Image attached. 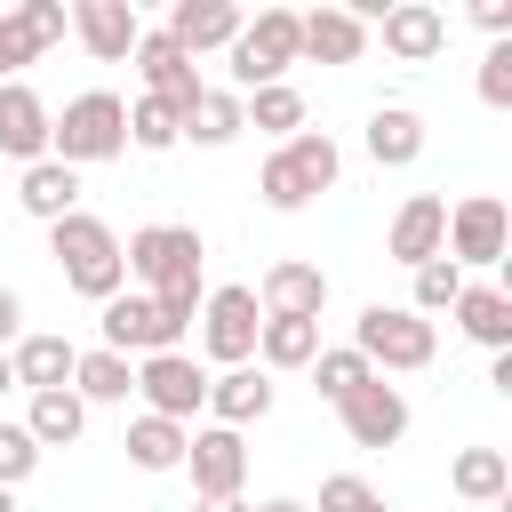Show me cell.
<instances>
[{
    "label": "cell",
    "instance_id": "7",
    "mask_svg": "<svg viewBox=\"0 0 512 512\" xmlns=\"http://www.w3.org/2000/svg\"><path fill=\"white\" fill-rule=\"evenodd\" d=\"M256 328H264V312H256V288H208L200 296V344H208V360H224V368H248L256 360Z\"/></svg>",
    "mask_w": 512,
    "mask_h": 512
},
{
    "label": "cell",
    "instance_id": "1",
    "mask_svg": "<svg viewBox=\"0 0 512 512\" xmlns=\"http://www.w3.org/2000/svg\"><path fill=\"white\" fill-rule=\"evenodd\" d=\"M48 256H56L64 288H72V296H88V304H112V296L128 288L120 232H112L104 216H88V208H72L64 224H48Z\"/></svg>",
    "mask_w": 512,
    "mask_h": 512
},
{
    "label": "cell",
    "instance_id": "33",
    "mask_svg": "<svg viewBox=\"0 0 512 512\" xmlns=\"http://www.w3.org/2000/svg\"><path fill=\"white\" fill-rule=\"evenodd\" d=\"M368 376H376V368H368V360H360L352 344H336V352L320 344V352H312V384H320V400H352V392H360Z\"/></svg>",
    "mask_w": 512,
    "mask_h": 512
},
{
    "label": "cell",
    "instance_id": "21",
    "mask_svg": "<svg viewBox=\"0 0 512 512\" xmlns=\"http://www.w3.org/2000/svg\"><path fill=\"white\" fill-rule=\"evenodd\" d=\"M448 312H456V328H464L472 344L512 352V288H496V280H464V296H456Z\"/></svg>",
    "mask_w": 512,
    "mask_h": 512
},
{
    "label": "cell",
    "instance_id": "39",
    "mask_svg": "<svg viewBox=\"0 0 512 512\" xmlns=\"http://www.w3.org/2000/svg\"><path fill=\"white\" fill-rule=\"evenodd\" d=\"M480 104H512V40H496L488 56H480Z\"/></svg>",
    "mask_w": 512,
    "mask_h": 512
},
{
    "label": "cell",
    "instance_id": "32",
    "mask_svg": "<svg viewBox=\"0 0 512 512\" xmlns=\"http://www.w3.org/2000/svg\"><path fill=\"white\" fill-rule=\"evenodd\" d=\"M184 136L192 144H232L240 136V96L232 88H200V104L184 112Z\"/></svg>",
    "mask_w": 512,
    "mask_h": 512
},
{
    "label": "cell",
    "instance_id": "9",
    "mask_svg": "<svg viewBox=\"0 0 512 512\" xmlns=\"http://www.w3.org/2000/svg\"><path fill=\"white\" fill-rule=\"evenodd\" d=\"M504 248H512V208L496 200V192H472V200H456L448 208V264L464 272V264H504Z\"/></svg>",
    "mask_w": 512,
    "mask_h": 512
},
{
    "label": "cell",
    "instance_id": "25",
    "mask_svg": "<svg viewBox=\"0 0 512 512\" xmlns=\"http://www.w3.org/2000/svg\"><path fill=\"white\" fill-rule=\"evenodd\" d=\"M72 336H16V352H8V368H16V384L24 392H64L72 384Z\"/></svg>",
    "mask_w": 512,
    "mask_h": 512
},
{
    "label": "cell",
    "instance_id": "36",
    "mask_svg": "<svg viewBox=\"0 0 512 512\" xmlns=\"http://www.w3.org/2000/svg\"><path fill=\"white\" fill-rule=\"evenodd\" d=\"M320 512H392V504H384L360 472H328V480H320Z\"/></svg>",
    "mask_w": 512,
    "mask_h": 512
},
{
    "label": "cell",
    "instance_id": "16",
    "mask_svg": "<svg viewBox=\"0 0 512 512\" xmlns=\"http://www.w3.org/2000/svg\"><path fill=\"white\" fill-rule=\"evenodd\" d=\"M72 32H80V48L96 64H128L136 40H144V24H136L128 0H72Z\"/></svg>",
    "mask_w": 512,
    "mask_h": 512
},
{
    "label": "cell",
    "instance_id": "3",
    "mask_svg": "<svg viewBox=\"0 0 512 512\" xmlns=\"http://www.w3.org/2000/svg\"><path fill=\"white\" fill-rule=\"evenodd\" d=\"M336 176H344V152H336V136L328 128H296L264 168H256V192H264V208H280V216H296L304 200H320V192H336Z\"/></svg>",
    "mask_w": 512,
    "mask_h": 512
},
{
    "label": "cell",
    "instance_id": "8",
    "mask_svg": "<svg viewBox=\"0 0 512 512\" xmlns=\"http://www.w3.org/2000/svg\"><path fill=\"white\" fill-rule=\"evenodd\" d=\"M136 392H144V416L192 424L208 408V368L192 352H152V360H136Z\"/></svg>",
    "mask_w": 512,
    "mask_h": 512
},
{
    "label": "cell",
    "instance_id": "42",
    "mask_svg": "<svg viewBox=\"0 0 512 512\" xmlns=\"http://www.w3.org/2000/svg\"><path fill=\"white\" fill-rule=\"evenodd\" d=\"M248 512H304L296 496H264V504H248Z\"/></svg>",
    "mask_w": 512,
    "mask_h": 512
},
{
    "label": "cell",
    "instance_id": "12",
    "mask_svg": "<svg viewBox=\"0 0 512 512\" xmlns=\"http://www.w3.org/2000/svg\"><path fill=\"white\" fill-rule=\"evenodd\" d=\"M184 464H192V496H200V504L240 496V480H248V440L224 432V424H200V432L184 440Z\"/></svg>",
    "mask_w": 512,
    "mask_h": 512
},
{
    "label": "cell",
    "instance_id": "23",
    "mask_svg": "<svg viewBox=\"0 0 512 512\" xmlns=\"http://www.w3.org/2000/svg\"><path fill=\"white\" fill-rule=\"evenodd\" d=\"M368 160H376V168H416V160H424V112L376 104V112H368Z\"/></svg>",
    "mask_w": 512,
    "mask_h": 512
},
{
    "label": "cell",
    "instance_id": "30",
    "mask_svg": "<svg viewBox=\"0 0 512 512\" xmlns=\"http://www.w3.org/2000/svg\"><path fill=\"white\" fill-rule=\"evenodd\" d=\"M312 352H320V320H264L256 328L264 368H312Z\"/></svg>",
    "mask_w": 512,
    "mask_h": 512
},
{
    "label": "cell",
    "instance_id": "28",
    "mask_svg": "<svg viewBox=\"0 0 512 512\" xmlns=\"http://www.w3.org/2000/svg\"><path fill=\"white\" fill-rule=\"evenodd\" d=\"M184 440H192V424H168V416H136L120 448H128V464H136V472H176V464H184Z\"/></svg>",
    "mask_w": 512,
    "mask_h": 512
},
{
    "label": "cell",
    "instance_id": "5",
    "mask_svg": "<svg viewBox=\"0 0 512 512\" xmlns=\"http://www.w3.org/2000/svg\"><path fill=\"white\" fill-rule=\"evenodd\" d=\"M352 352L376 368V376H408V368H432V352H440V336H432V320L424 312H408V304H368L360 320H352Z\"/></svg>",
    "mask_w": 512,
    "mask_h": 512
},
{
    "label": "cell",
    "instance_id": "19",
    "mask_svg": "<svg viewBox=\"0 0 512 512\" xmlns=\"http://www.w3.org/2000/svg\"><path fill=\"white\" fill-rule=\"evenodd\" d=\"M296 56H312V64H360L368 56V24L352 8H312V16H296Z\"/></svg>",
    "mask_w": 512,
    "mask_h": 512
},
{
    "label": "cell",
    "instance_id": "40",
    "mask_svg": "<svg viewBox=\"0 0 512 512\" xmlns=\"http://www.w3.org/2000/svg\"><path fill=\"white\" fill-rule=\"evenodd\" d=\"M472 24L504 40V32H512V0H472Z\"/></svg>",
    "mask_w": 512,
    "mask_h": 512
},
{
    "label": "cell",
    "instance_id": "34",
    "mask_svg": "<svg viewBox=\"0 0 512 512\" xmlns=\"http://www.w3.org/2000/svg\"><path fill=\"white\" fill-rule=\"evenodd\" d=\"M176 136H184V128H176V112H168V104H152V96H136V104H128V144H136V152H168Z\"/></svg>",
    "mask_w": 512,
    "mask_h": 512
},
{
    "label": "cell",
    "instance_id": "18",
    "mask_svg": "<svg viewBox=\"0 0 512 512\" xmlns=\"http://www.w3.org/2000/svg\"><path fill=\"white\" fill-rule=\"evenodd\" d=\"M240 24H248V16H240L232 0H176L160 32H168L184 56H208V48H232V40H240Z\"/></svg>",
    "mask_w": 512,
    "mask_h": 512
},
{
    "label": "cell",
    "instance_id": "41",
    "mask_svg": "<svg viewBox=\"0 0 512 512\" xmlns=\"http://www.w3.org/2000/svg\"><path fill=\"white\" fill-rule=\"evenodd\" d=\"M16 336H24V296H16V288H0V352H8Z\"/></svg>",
    "mask_w": 512,
    "mask_h": 512
},
{
    "label": "cell",
    "instance_id": "44",
    "mask_svg": "<svg viewBox=\"0 0 512 512\" xmlns=\"http://www.w3.org/2000/svg\"><path fill=\"white\" fill-rule=\"evenodd\" d=\"M0 392H16V368H8V352H0Z\"/></svg>",
    "mask_w": 512,
    "mask_h": 512
},
{
    "label": "cell",
    "instance_id": "17",
    "mask_svg": "<svg viewBox=\"0 0 512 512\" xmlns=\"http://www.w3.org/2000/svg\"><path fill=\"white\" fill-rule=\"evenodd\" d=\"M376 32H384V48H392L400 64H432V56L448 48V16H440L432 0H392V8L376 16Z\"/></svg>",
    "mask_w": 512,
    "mask_h": 512
},
{
    "label": "cell",
    "instance_id": "24",
    "mask_svg": "<svg viewBox=\"0 0 512 512\" xmlns=\"http://www.w3.org/2000/svg\"><path fill=\"white\" fill-rule=\"evenodd\" d=\"M16 200H24V216L64 224V216L80 208V168H64V160H32V168H24V184H16Z\"/></svg>",
    "mask_w": 512,
    "mask_h": 512
},
{
    "label": "cell",
    "instance_id": "11",
    "mask_svg": "<svg viewBox=\"0 0 512 512\" xmlns=\"http://www.w3.org/2000/svg\"><path fill=\"white\" fill-rule=\"evenodd\" d=\"M136 72H144V96H152V104H168V112H176V128H184V112H192V104H200V88H208V80H200V64H192L168 32H144V40H136Z\"/></svg>",
    "mask_w": 512,
    "mask_h": 512
},
{
    "label": "cell",
    "instance_id": "43",
    "mask_svg": "<svg viewBox=\"0 0 512 512\" xmlns=\"http://www.w3.org/2000/svg\"><path fill=\"white\" fill-rule=\"evenodd\" d=\"M192 512H248L240 496H216V504H192Z\"/></svg>",
    "mask_w": 512,
    "mask_h": 512
},
{
    "label": "cell",
    "instance_id": "4",
    "mask_svg": "<svg viewBox=\"0 0 512 512\" xmlns=\"http://www.w3.org/2000/svg\"><path fill=\"white\" fill-rule=\"evenodd\" d=\"M200 232L192 224H144V232H128V248H120V264H128V280H144V296H208L200 288Z\"/></svg>",
    "mask_w": 512,
    "mask_h": 512
},
{
    "label": "cell",
    "instance_id": "2",
    "mask_svg": "<svg viewBox=\"0 0 512 512\" xmlns=\"http://www.w3.org/2000/svg\"><path fill=\"white\" fill-rule=\"evenodd\" d=\"M128 152V104L112 88H80L64 112H48V160L64 168H96Z\"/></svg>",
    "mask_w": 512,
    "mask_h": 512
},
{
    "label": "cell",
    "instance_id": "14",
    "mask_svg": "<svg viewBox=\"0 0 512 512\" xmlns=\"http://www.w3.org/2000/svg\"><path fill=\"white\" fill-rule=\"evenodd\" d=\"M384 248H392V264H432L440 248H448V200L440 192H408L400 200V216H392V232H384Z\"/></svg>",
    "mask_w": 512,
    "mask_h": 512
},
{
    "label": "cell",
    "instance_id": "22",
    "mask_svg": "<svg viewBox=\"0 0 512 512\" xmlns=\"http://www.w3.org/2000/svg\"><path fill=\"white\" fill-rule=\"evenodd\" d=\"M0 152H8V160H24V168H32V160H48V104H40L24 80H8V88H0Z\"/></svg>",
    "mask_w": 512,
    "mask_h": 512
},
{
    "label": "cell",
    "instance_id": "6",
    "mask_svg": "<svg viewBox=\"0 0 512 512\" xmlns=\"http://www.w3.org/2000/svg\"><path fill=\"white\" fill-rule=\"evenodd\" d=\"M224 56H232V96L288 80V64H304L296 56V8H256V24H240V40Z\"/></svg>",
    "mask_w": 512,
    "mask_h": 512
},
{
    "label": "cell",
    "instance_id": "13",
    "mask_svg": "<svg viewBox=\"0 0 512 512\" xmlns=\"http://www.w3.org/2000/svg\"><path fill=\"white\" fill-rule=\"evenodd\" d=\"M336 416H344L352 448H392V440L408 432V392H400V384H384V376H368L352 400H336Z\"/></svg>",
    "mask_w": 512,
    "mask_h": 512
},
{
    "label": "cell",
    "instance_id": "31",
    "mask_svg": "<svg viewBox=\"0 0 512 512\" xmlns=\"http://www.w3.org/2000/svg\"><path fill=\"white\" fill-rule=\"evenodd\" d=\"M72 392H80V408H88V400H128V392H136V368H128L120 352L96 344V352L72 360Z\"/></svg>",
    "mask_w": 512,
    "mask_h": 512
},
{
    "label": "cell",
    "instance_id": "10",
    "mask_svg": "<svg viewBox=\"0 0 512 512\" xmlns=\"http://www.w3.org/2000/svg\"><path fill=\"white\" fill-rule=\"evenodd\" d=\"M96 328H104V352H120V360H128V352H136V360H152V352H184V328H176L152 296H128V288L104 304Z\"/></svg>",
    "mask_w": 512,
    "mask_h": 512
},
{
    "label": "cell",
    "instance_id": "15",
    "mask_svg": "<svg viewBox=\"0 0 512 512\" xmlns=\"http://www.w3.org/2000/svg\"><path fill=\"white\" fill-rule=\"evenodd\" d=\"M320 304H328V272L304 264V256H280L264 272V288H256V312L264 320H320Z\"/></svg>",
    "mask_w": 512,
    "mask_h": 512
},
{
    "label": "cell",
    "instance_id": "35",
    "mask_svg": "<svg viewBox=\"0 0 512 512\" xmlns=\"http://www.w3.org/2000/svg\"><path fill=\"white\" fill-rule=\"evenodd\" d=\"M456 296H464V272H456L448 256H432V264H416V304H408V312H448Z\"/></svg>",
    "mask_w": 512,
    "mask_h": 512
},
{
    "label": "cell",
    "instance_id": "38",
    "mask_svg": "<svg viewBox=\"0 0 512 512\" xmlns=\"http://www.w3.org/2000/svg\"><path fill=\"white\" fill-rule=\"evenodd\" d=\"M16 16H24V32H32V48H56V40H64V24H72V8H64V0H24Z\"/></svg>",
    "mask_w": 512,
    "mask_h": 512
},
{
    "label": "cell",
    "instance_id": "26",
    "mask_svg": "<svg viewBox=\"0 0 512 512\" xmlns=\"http://www.w3.org/2000/svg\"><path fill=\"white\" fill-rule=\"evenodd\" d=\"M24 432H32V448L48 456V448H72L80 432H88V408H80V392L64 384V392H32V416H24Z\"/></svg>",
    "mask_w": 512,
    "mask_h": 512
},
{
    "label": "cell",
    "instance_id": "27",
    "mask_svg": "<svg viewBox=\"0 0 512 512\" xmlns=\"http://www.w3.org/2000/svg\"><path fill=\"white\" fill-rule=\"evenodd\" d=\"M448 488H456L464 504H504V496H512V464H504V448H456Z\"/></svg>",
    "mask_w": 512,
    "mask_h": 512
},
{
    "label": "cell",
    "instance_id": "45",
    "mask_svg": "<svg viewBox=\"0 0 512 512\" xmlns=\"http://www.w3.org/2000/svg\"><path fill=\"white\" fill-rule=\"evenodd\" d=\"M0 512H16V488H0Z\"/></svg>",
    "mask_w": 512,
    "mask_h": 512
},
{
    "label": "cell",
    "instance_id": "29",
    "mask_svg": "<svg viewBox=\"0 0 512 512\" xmlns=\"http://www.w3.org/2000/svg\"><path fill=\"white\" fill-rule=\"evenodd\" d=\"M240 128H264V136H296L304 128V96L288 88V80H272V88H256V96H240Z\"/></svg>",
    "mask_w": 512,
    "mask_h": 512
},
{
    "label": "cell",
    "instance_id": "37",
    "mask_svg": "<svg viewBox=\"0 0 512 512\" xmlns=\"http://www.w3.org/2000/svg\"><path fill=\"white\" fill-rule=\"evenodd\" d=\"M32 472H40L32 432H24V424H0V488H16V480H32Z\"/></svg>",
    "mask_w": 512,
    "mask_h": 512
},
{
    "label": "cell",
    "instance_id": "20",
    "mask_svg": "<svg viewBox=\"0 0 512 512\" xmlns=\"http://www.w3.org/2000/svg\"><path fill=\"white\" fill-rule=\"evenodd\" d=\"M208 416L224 424V432H248L256 416H272V376L248 360V368H224V376H208Z\"/></svg>",
    "mask_w": 512,
    "mask_h": 512
}]
</instances>
